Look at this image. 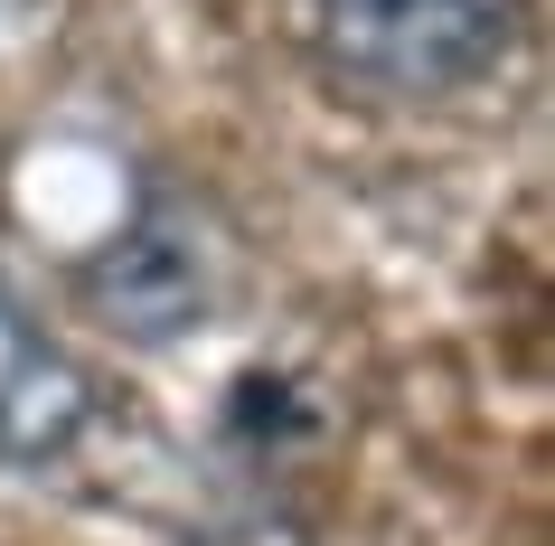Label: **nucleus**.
Instances as JSON below:
<instances>
[{
  "label": "nucleus",
  "mask_w": 555,
  "mask_h": 546,
  "mask_svg": "<svg viewBox=\"0 0 555 546\" xmlns=\"http://www.w3.org/2000/svg\"><path fill=\"white\" fill-rule=\"evenodd\" d=\"M0 10H10V0H0Z\"/></svg>",
  "instance_id": "nucleus-3"
},
{
  "label": "nucleus",
  "mask_w": 555,
  "mask_h": 546,
  "mask_svg": "<svg viewBox=\"0 0 555 546\" xmlns=\"http://www.w3.org/2000/svg\"><path fill=\"white\" fill-rule=\"evenodd\" d=\"M86 292L122 320V330L170 340V330H189V320L207 312V264H198L189 236H122L114 255L86 274Z\"/></svg>",
  "instance_id": "nucleus-2"
},
{
  "label": "nucleus",
  "mask_w": 555,
  "mask_h": 546,
  "mask_svg": "<svg viewBox=\"0 0 555 546\" xmlns=\"http://www.w3.org/2000/svg\"><path fill=\"white\" fill-rule=\"evenodd\" d=\"M321 58L386 104H442L518 48V0H311Z\"/></svg>",
  "instance_id": "nucleus-1"
}]
</instances>
